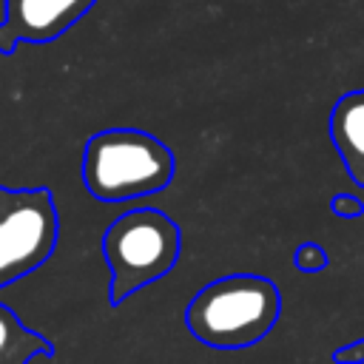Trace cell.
<instances>
[{
    "mask_svg": "<svg viewBox=\"0 0 364 364\" xmlns=\"http://www.w3.org/2000/svg\"><path fill=\"white\" fill-rule=\"evenodd\" d=\"M282 316L276 282L256 273H230L199 287L185 307V324L196 341L213 350L259 344Z\"/></svg>",
    "mask_w": 364,
    "mask_h": 364,
    "instance_id": "obj_1",
    "label": "cell"
},
{
    "mask_svg": "<svg viewBox=\"0 0 364 364\" xmlns=\"http://www.w3.org/2000/svg\"><path fill=\"white\" fill-rule=\"evenodd\" d=\"M171 148L139 128H108L94 134L82 151V182L100 202H128L159 193L173 182Z\"/></svg>",
    "mask_w": 364,
    "mask_h": 364,
    "instance_id": "obj_2",
    "label": "cell"
},
{
    "mask_svg": "<svg viewBox=\"0 0 364 364\" xmlns=\"http://www.w3.org/2000/svg\"><path fill=\"white\" fill-rule=\"evenodd\" d=\"M179 250L182 233L168 213L156 208H136L117 216L102 236V256L111 270V304H122L131 293L168 276Z\"/></svg>",
    "mask_w": 364,
    "mask_h": 364,
    "instance_id": "obj_3",
    "label": "cell"
},
{
    "mask_svg": "<svg viewBox=\"0 0 364 364\" xmlns=\"http://www.w3.org/2000/svg\"><path fill=\"white\" fill-rule=\"evenodd\" d=\"M57 242V210L48 191L6 196L0 210V284L40 267Z\"/></svg>",
    "mask_w": 364,
    "mask_h": 364,
    "instance_id": "obj_4",
    "label": "cell"
},
{
    "mask_svg": "<svg viewBox=\"0 0 364 364\" xmlns=\"http://www.w3.org/2000/svg\"><path fill=\"white\" fill-rule=\"evenodd\" d=\"M97 0H6L0 51L17 43H48L68 31Z\"/></svg>",
    "mask_w": 364,
    "mask_h": 364,
    "instance_id": "obj_5",
    "label": "cell"
},
{
    "mask_svg": "<svg viewBox=\"0 0 364 364\" xmlns=\"http://www.w3.org/2000/svg\"><path fill=\"white\" fill-rule=\"evenodd\" d=\"M330 139L350 179L364 188V88L347 91L333 102Z\"/></svg>",
    "mask_w": 364,
    "mask_h": 364,
    "instance_id": "obj_6",
    "label": "cell"
},
{
    "mask_svg": "<svg viewBox=\"0 0 364 364\" xmlns=\"http://www.w3.org/2000/svg\"><path fill=\"white\" fill-rule=\"evenodd\" d=\"M43 350H48L46 341L28 333L9 310L0 307V364H26Z\"/></svg>",
    "mask_w": 364,
    "mask_h": 364,
    "instance_id": "obj_7",
    "label": "cell"
},
{
    "mask_svg": "<svg viewBox=\"0 0 364 364\" xmlns=\"http://www.w3.org/2000/svg\"><path fill=\"white\" fill-rule=\"evenodd\" d=\"M293 264L299 270H304V273H321L330 264V256L318 242H301L293 250Z\"/></svg>",
    "mask_w": 364,
    "mask_h": 364,
    "instance_id": "obj_8",
    "label": "cell"
},
{
    "mask_svg": "<svg viewBox=\"0 0 364 364\" xmlns=\"http://www.w3.org/2000/svg\"><path fill=\"white\" fill-rule=\"evenodd\" d=\"M330 210L341 219H358L364 213V199L355 193H333L330 199Z\"/></svg>",
    "mask_w": 364,
    "mask_h": 364,
    "instance_id": "obj_9",
    "label": "cell"
},
{
    "mask_svg": "<svg viewBox=\"0 0 364 364\" xmlns=\"http://www.w3.org/2000/svg\"><path fill=\"white\" fill-rule=\"evenodd\" d=\"M333 364H364V338H355L338 350H333Z\"/></svg>",
    "mask_w": 364,
    "mask_h": 364,
    "instance_id": "obj_10",
    "label": "cell"
}]
</instances>
